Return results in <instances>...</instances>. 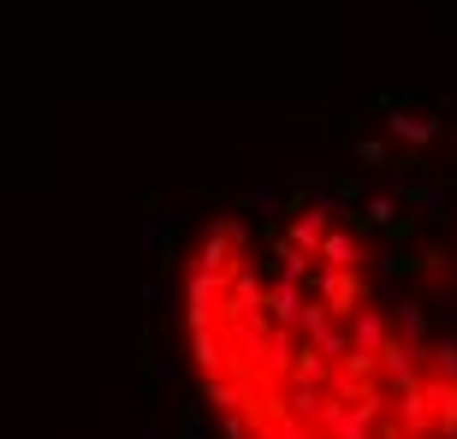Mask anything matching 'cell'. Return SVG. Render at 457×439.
<instances>
[{"instance_id":"cell-1","label":"cell","mask_w":457,"mask_h":439,"mask_svg":"<svg viewBox=\"0 0 457 439\" xmlns=\"http://www.w3.org/2000/svg\"><path fill=\"white\" fill-rule=\"evenodd\" d=\"M179 321L226 439H457V102L220 214Z\"/></svg>"}]
</instances>
